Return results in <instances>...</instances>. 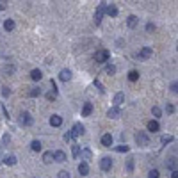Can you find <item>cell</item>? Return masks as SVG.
Returning <instances> with one entry per match:
<instances>
[{"mask_svg": "<svg viewBox=\"0 0 178 178\" xmlns=\"http://www.w3.org/2000/svg\"><path fill=\"white\" fill-rule=\"evenodd\" d=\"M169 89L173 91V93L178 94V80H175V82H171V85H169Z\"/></svg>", "mask_w": 178, "mask_h": 178, "instance_id": "e575fe53", "label": "cell"}, {"mask_svg": "<svg viewBox=\"0 0 178 178\" xmlns=\"http://www.w3.org/2000/svg\"><path fill=\"white\" fill-rule=\"evenodd\" d=\"M112 141H114V139H112V136H111V134H105V136H102V144H104L105 148H111V146H112Z\"/></svg>", "mask_w": 178, "mask_h": 178, "instance_id": "2e32d148", "label": "cell"}, {"mask_svg": "<svg viewBox=\"0 0 178 178\" xmlns=\"http://www.w3.org/2000/svg\"><path fill=\"white\" fill-rule=\"evenodd\" d=\"M43 162H45V164H52L53 162V151H45V153H43Z\"/></svg>", "mask_w": 178, "mask_h": 178, "instance_id": "ffe728a7", "label": "cell"}, {"mask_svg": "<svg viewBox=\"0 0 178 178\" xmlns=\"http://www.w3.org/2000/svg\"><path fill=\"white\" fill-rule=\"evenodd\" d=\"M128 80H130V82H136V80H139V71L132 70V71L128 73Z\"/></svg>", "mask_w": 178, "mask_h": 178, "instance_id": "cb8c5ba5", "label": "cell"}, {"mask_svg": "<svg viewBox=\"0 0 178 178\" xmlns=\"http://www.w3.org/2000/svg\"><path fill=\"white\" fill-rule=\"evenodd\" d=\"M59 78L63 80V82H68V80H71V71L70 70H61V73H59Z\"/></svg>", "mask_w": 178, "mask_h": 178, "instance_id": "30bf717a", "label": "cell"}, {"mask_svg": "<svg viewBox=\"0 0 178 178\" xmlns=\"http://www.w3.org/2000/svg\"><path fill=\"white\" fill-rule=\"evenodd\" d=\"M105 73H107V75H114L116 73V66H114V64H109V66L105 68Z\"/></svg>", "mask_w": 178, "mask_h": 178, "instance_id": "f1b7e54d", "label": "cell"}, {"mask_svg": "<svg viewBox=\"0 0 178 178\" xmlns=\"http://www.w3.org/2000/svg\"><path fill=\"white\" fill-rule=\"evenodd\" d=\"M18 160H16V157L14 155H7V157H4V164L5 166H14Z\"/></svg>", "mask_w": 178, "mask_h": 178, "instance_id": "7402d4cb", "label": "cell"}, {"mask_svg": "<svg viewBox=\"0 0 178 178\" xmlns=\"http://www.w3.org/2000/svg\"><path fill=\"white\" fill-rule=\"evenodd\" d=\"M107 116H109L111 119H118V118H121V109H119V107H111L109 112H107Z\"/></svg>", "mask_w": 178, "mask_h": 178, "instance_id": "52a82bcc", "label": "cell"}, {"mask_svg": "<svg viewBox=\"0 0 178 178\" xmlns=\"http://www.w3.org/2000/svg\"><path fill=\"white\" fill-rule=\"evenodd\" d=\"M78 173H80L82 176H87V175H89V164H87V162H80V164H78Z\"/></svg>", "mask_w": 178, "mask_h": 178, "instance_id": "7c38bea8", "label": "cell"}, {"mask_svg": "<svg viewBox=\"0 0 178 178\" xmlns=\"http://www.w3.org/2000/svg\"><path fill=\"white\" fill-rule=\"evenodd\" d=\"M50 125H52V126H61V125H63V118H61L59 114L50 116Z\"/></svg>", "mask_w": 178, "mask_h": 178, "instance_id": "8fae6325", "label": "cell"}, {"mask_svg": "<svg viewBox=\"0 0 178 178\" xmlns=\"http://www.w3.org/2000/svg\"><path fill=\"white\" fill-rule=\"evenodd\" d=\"M71 139H73V136H71V132H66V134H64V141H66V143H70Z\"/></svg>", "mask_w": 178, "mask_h": 178, "instance_id": "f35d334b", "label": "cell"}, {"mask_svg": "<svg viewBox=\"0 0 178 178\" xmlns=\"http://www.w3.org/2000/svg\"><path fill=\"white\" fill-rule=\"evenodd\" d=\"M20 123L23 126H31L34 123V119H32V116L29 112H20Z\"/></svg>", "mask_w": 178, "mask_h": 178, "instance_id": "277c9868", "label": "cell"}, {"mask_svg": "<svg viewBox=\"0 0 178 178\" xmlns=\"http://www.w3.org/2000/svg\"><path fill=\"white\" fill-rule=\"evenodd\" d=\"M126 171H128V173L134 171V158H128V160H126Z\"/></svg>", "mask_w": 178, "mask_h": 178, "instance_id": "f546056e", "label": "cell"}, {"mask_svg": "<svg viewBox=\"0 0 178 178\" xmlns=\"http://www.w3.org/2000/svg\"><path fill=\"white\" fill-rule=\"evenodd\" d=\"M151 55H153V50H151V48H148V46H144V48L139 52V57H141V59H150Z\"/></svg>", "mask_w": 178, "mask_h": 178, "instance_id": "5bb4252c", "label": "cell"}, {"mask_svg": "<svg viewBox=\"0 0 178 178\" xmlns=\"http://www.w3.org/2000/svg\"><path fill=\"white\" fill-rule=\"evenodd\" d=\"M82 158H84V162H89V160L93 158V151H91L89 148H84V150H82Z\"/></svg>", "mask_w": 178, "mask_h": 178, "instance_id": "44dd1931", "label": "cell"}, {"mask_svg": "<svg viewBox=\"0 0 178 178\" xmlns=\"http://www.w3.org/2000/svg\"><path fill=\"white\" fill-rule=\"evenodd\" d=\"M151 114L155 116V118H160V114H162V111H160L158 107H153V109H151Z\"/></svg>", "mask_w": 178, "mask_h": 178, "instance_id": "d590c367", "label": "cell"}, {"mask_svg": "<svg viewBox=\"0 0 178 178\" xmlns=\"http://www.w3.org/2000/svg\"><path fill=\"white\" fill-rule=\"evenodd\" d=\"M136 143L141 148H146L148 144H150V137H148L144 132H137V134H136Z\"/></svg>", "mask_w": 178, "mask_h": 178, "instance_id": "7a4b0ae2", "label": "cell"}, {"mask_svg": "<svg viewBox=\"0 0 178 178\" xmlns=\"http://www.w3.org/2000/svg\"><path fill=\"white\" fill-rule=\"evenodd\" d=\"M31 78L34 80V82H39V80L43 78L41 70H32V71H31Z\"/></svg>", "mask_w": 178, "mask_h": 178, "instance_id": "ac0fdd59", "label": "cell"}, {"mask_svg": "<svg viewBox=\"0 0 178 178\" xmlns=\"http://www.w3.org/2000/svg\"><path fill=\"white\" fill-rule=\"evenodd\" d=\"M2 94H4V96L7 98V96L11 94V89H9V87H2Z\"/></svg>", "mask_w": 178, "mask_h": 178, "instance_id": "ab89813d", "label": "cell"}, {"mask_svg": "<svg viewBox=\"0 0 178 178\" xmlns=\"http://www.w3.org/2000/svg\"><path fill=\"white\" fill-rule=\"evenodd\" d=\"M166 112H168V114H173V112H175V105L168 104V105H166Z\"/></svg>", "mask_w": 178, "mask_h": 178, "instance_id": "8d00e7d4", "label": "cell"}, {"mask_svg": "<svg viewBox=\"0 0 178 178\" xmlns=\"http://www.w3.org/2000/svg\"><path fill=\"white\" fill-rule=\"evenodd\" d=\"M94 85H96V87H98V89H100V93H105V89H104V85L100 84V82H98V80H94Z\"/></svg>", "mask_w": 178, "mask_h": 178, "instance_id": "60d3db41", "label": "cell"}, {"mask_svg": "<svg viewBox=\"0 0 178 178\" xmlns=\"http://www.w3.org/2000/svg\"><path fill=\"white\" fill-rule=\"evenodd\" d=\"M85 132V128H84V125L82 123H75L73 125V130H71V136L73 137H78V136H82Z\"/></svg>", "mask_w": 178, "mask_h": 178, "instance_id": "8992f818", "label": "cell"}, {"mask_svg": "<svg viewBox=\"0 0 178 178\" xmlns=\"http://www.w3.org/2000/svg\"><path fill=\"white\" fill-rule=\"evenodd\" d=\"M4 29H5L7 32H11L13 29H14V21H13V20H5V21H4Z\"/></svg>", "mask_w": 178, "mask_h": 178, "instance_id": "d4e9b609", "label": "cell"}, {"mask_svg": "<svg viewBox=\"0 0 178 178\" xmlns=\"http://www.w3.org/2000/svg\"><path fill=\"white\" fill-rule=\"evenodd\" d=\"M146 31L148 32H153V31H155V25H153V23H148V25H146Z\"/></svg>", "mask_w": 178, "mask_h": 178, "instance_id": "7bdbcfd3", "label": "cell"}, {"mask_svg": "<svg viewBox=\"0 0 178 178\" xmlns=\"http://www.w3.org/2000/svg\"><path fill=\"white\" fill-rule=\"evenodd\" d=\"M57 178H70V171H59Z\"/></svg>", "mask_w": 178, "mask_h": 178, "instance_id": "74e56055", "label": "cell"}, {"mask_svg": "<svg viewBox=\"0 0 178 178\" xmlns=\"http://www.w3.org/2000/svg\"><path fill=\"white\" fill-rule=\"evenodd\" d=\"M53 160H55V162H66V153L61 151V150L53 151Z\"/></svg>", "mask_w": 178, "mask_h": 178, "instance_id": "9c48e42d", "label": "cell"}, {"mask_svg": "<svg viewBox=\"0 0 178 178\" xmlns=\"http://www.w3.org/2000/svg\"><path fill=\"white\" fill-rule=\"evenodd\" d=\"M171 178H178V169H175V171L171 173Z\"/></svg>", "mask_w": 178, "mask_h": 178, "instance_id": "ee69618b", "label": "cell"}, {"mask_svg": "<svg viewBox=\"0 0 178 178\" xmlns=\"http://www.w3.org/2000/svg\"><path fill=\"white\" fill-rule=\"evenodd\" d=\"M148 178H160V173H158L157 169H151V171L148 173Z\"/></svg>", "mask_w": 178, "mask_h": 178, "instance_id": "1f68e13d", "label": "cell"}, {"mask_svg": "<svg viewBox=\"0 0 178 178\" xmlns=\"http://www.w3.org/2000/svg\"><path fill=\"white\" fill-rule=\"evenodd\" d=\"M105 7H107V2H100V4H98V9L94 13V23H96V25L102 23V18H104V14H105Z\"/></svg>", "mask_w": 178, "mask_h": 178, "instance_id": "6da1fadb", "label": "cell"}, {"mask_svg": "<svg viewBox=\"0 0 178 178\" xmlns=\"http://www.w3.org/2000/svg\"><path fill=\"white\" fill-rule=\"evenodd\" d=\"M125 102V94L123 93H116L114 94V100H112V104H114V107H119V105Z\"/></svg>", "mask_w": 178, "mask_h": 178, "instance_id": "9a60e30c", "label": "cell"}, {"mask_svg": "<svg viewBox=\"0 0 178 178\" xmlns=\"http://www.w3.org/2000/svg\"><path fill=\"white\" fill-rule=\"evenodd\" d=\"M130 150V146H126V144H121V146H116V151L118 153H126Z\"/></svg>", "mask_w": 178, "mask_h": 178, "instance_id": "4316f807", "label": "cell"}, {"mask_svg": "<svg viewBox=\"0 0 178 178\" xmlns=\"http://www.w3.org/2000/svg\"><path fill=\"white\" fill-rule=\"evenodd\" d=\"M7 7V0H0V11H4Z\"/></svg>", "mask_w": 178, "mask_h": 178, "instance_id": "b9f144b4", "label": "cell"}, {"mask_svg": "<svg viewBox=\"0 0 178 178\" xmlns=\"http://www.w3.org/2000/svg\"><path fill=\"white\" fill-rule=\"evenodd\" d=\"M93 114V104H84L82 107V118H87V116Z\"/></svg>", "mask_w": 178, "mask_h": 178, "instance_id": "e0dca14e", "label": "cell"}, {"mask_svg": "<svg viewBox=\"0 0 178 178\" xmlns=\"http://www.w3.org/2000/svg\"><path fill=\"white\" fill-rule=\"evenodd\" d=\"M71 153H73V157L77 158L80 155V146H78V144H73V146H71Z\"/></svg>", "mask_w": 178, "mask_h": 178, "instance_id": "83f0119b", "label": "cell"}, {"mask_svg": "<svg viewBox=\"0 0 178 178\" xmlns=\"http://www.w3.org/2000/svg\"><path fill=\"white\" fill-rule=\"evenodd\" d=\"M31 148H32V151H41L43 146H41V143L36 139V141H32V143H31Z\"/></svg>", "mask_w": 178, "mask_h": 178, "instance_id": "603a6c76", "label": "cell"}, {"mask_svg": "<svg viewBox=\"0 0 178 178\" xmlns=\"http://www.w3.org/2000/svg\"><path fill=\"white\" fill-rule=\"evenodd\" d=\"M176 166H178V160H176V158H171V160L168 162V168H169V169H173V171L176 169Z\"/></svg>", "mask_w": 178, "mask_h": 178, "instance_id": "4dcf8cb0", "label": "cell"}, {"mask_svg": "<svg viewBox=\"0 0 178 178\" xmlns=\"http://www.w3.org/2000/svg\"><path fill=\"white\" fill-rule=\"evenodd\" d=\"M137 21H139V18H137V16H134V14H130V16L126 18V25H128L130 29H134V27L137 25Z\"/></svg>", "mask_w": 178, "mask_h": 178, "instance_id": "d6986e66", "label": "cell"}, {"mask_svg": "<svg viewBox=\"0 0 178 178\" xmlns=\"http://www.w3.org/2000/svg\"><path fill=\"white\" fill-rule=\"evenodd\" d=\"M109 57H111V53L107 52V50H98V52L94 53V61L96 63H100V64H104L109 61Z\"/></svg>", "mask_w": 178, "mask_h": 178, "instance_id": "3957f363", "label": "cell"}, {"mask_svg": "<svg viewBox=\"0 0 178 178\" xmlns=\"http://www.w3.org/2000/svg\"><path fill=\"white\" fill-rule=\"evenodd\" d=\"M148 132H158L160 130V125H158V121L155 119H151V121H148Z\"/></svg>", "mask_w": 178, "mask_h": 178, "instance_id": "4fadbf2b", "label": "cell"}, {"mask_svg": "<svg viewBox=\"0 0 178 178\" xmlns=\"http://www.w3.org/2000/svg\"><path fill=\"white\" fill-rule=\"evenodd\" d=\"M39 94H41V89H39V87H32V91H31L32 98H36V96H39Z\"/></svg>", "mask_w": 178, "mask_h": 178, "instance_id": "836d02e7", "label": "cell"}, {"mask_svg": "<svg viewBox=\"0 0 178 178\" xmlns=\"http://www.w3.org/2000/svg\"><path fill=\"white\" fill-rule=\"evenodd\" d=\"M11 141V136L9 134H4V137H2V146H7Z\"/></svg>", "mask_w": 178, "mask_h": 178, "instance_id": "d6a6232c", "label": "cell"}, {"mask_svg": "<svg viewBox=\"0 0 178 178\" xmlns=\"http://www.w3.org/2000/svg\"><path fill=\"white\" fill-rule=\"evenodd\" d=\"M173 139H175L173 136H162L160 137V143L162 144H168V143H173Z\"/></svg>", "mask_w": 178, "mask_h": 178, "instance_id": "484cf974", "label": "cell"}, {"mask_svg": "<svg viewBox=\"0 0 178 178\" xmlns=\"http://www.w3.org/2000/svg\"><path fill=\"white\" fill-rule=\"evenodd\" d=\"M105 14H109L111 18H114V16H118V7H116L114 4H109V5L105 7Z\"/></svg>", "mask_w": 178, "mask_h": 178, "instance_id": "ba28073f", "label": "cell"}, {"mask_svg": "<svg viewBox=\"0 0 178 178\" xmlns=\"http://www.w3.org/2000/svg\"><path fill=\"white\" fill-rule=\"evenodd\" d=\"M176 50H178V46H176Z\"/></svg>", "mask_w": 178, "mask_h": 178, "instance_id": "f6af8a7d", "label": "cell"}, {"mask_svg": "<svg viewBox=\"0 0 178 178\" xmlns=\"http://www.w3.org/2000/svg\"><path fill=\"white\" fill-rule=\"evenodd\" d=\"M100 169L102 171H111L112 169V158L111 157H104L100 160Z\"/></svg>", "mask_w": 178, "mask_h": 178, "instance_id": "5b68a950", "label": "cell"}]
</instances>
